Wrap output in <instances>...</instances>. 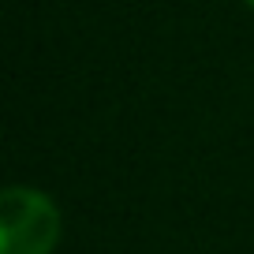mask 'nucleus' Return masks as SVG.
Wrapping results in <instances>:
<instances>
[{"instance_id": "1", "label": "nucleus", "mask_w": 254, "mask_h": 254, "mask_svg": "<svg viewBox=\"0 0 254 254\" xmlns=\"http://www.w3.org/2000/svg\"><path fill=\"white\" fill-rule=\"evenodd\" d=\"M64 209L34 183H8L0 194V254H56Z\"/></svg>"}, {"instance_id": "2", "label": "nucleus", "mask_w": 254, "mask_h": 254, "mask_svg": "<svg viewBox=\"0 0 254 254\" xmlns=\"http://www.w3.org/2000/svg\"><path fill=\"white\" fill-rule=\"evenodd\" d=\"M243 4H247V8H251V11H254V0H243Z\"/></svg>"}]
</instances>
